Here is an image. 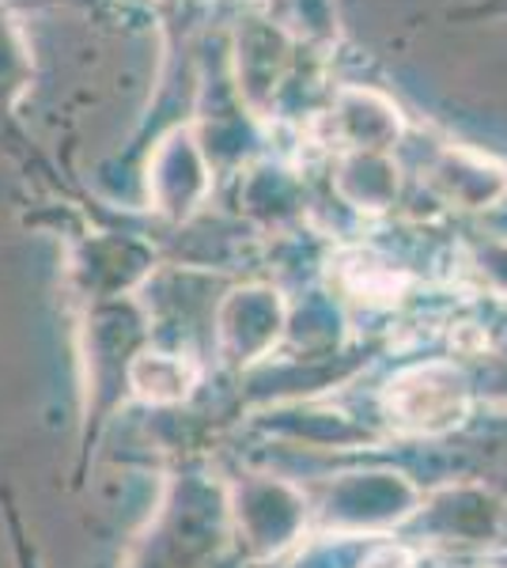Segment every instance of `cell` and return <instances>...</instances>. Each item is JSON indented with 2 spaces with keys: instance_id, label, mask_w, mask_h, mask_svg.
<instances>
[{
  "instance_id": "6da1fadb",
  "label": "cell",
  "mask_w": 507,
  "mask_h": 568,
  "mask_svg": "<svg viewBox=\"0 0 507 568\" xmlns=\"http://www.w3.org/2000/svg\"><path fill=\"white\" fill-rule=\"evenodd\" d=\"M424 387L417 383V375H405L394 390L398 398V417L405 425L413 428H424V433H436V428H447L463 417L466 409V390H463V379L450 372H439V368H428L424 372Z\"/></svg>"
},
{
  "instance_id": "7a4b0ae2",
  "label": "cell",
  "mask_w": 507,
  "mask_h": 568,
  "mask_svg": "<svg viewBox=\"0 0 507 568\" xmlns=\"http://www.w3.org/2000/svg\"><path fill=\"white\" fill-rule=\"evenodd\" d=\"M193 383V368H182V361L171 356H152L136 364V387L144 398H182Z\"/></svg>"
},
{
  "instance_id": "3957f363",
  "label": "cell",
  "mask_w": 507,
  "mask_h": 568,
  "mask_svg": "<svg viewBox=\"0 0 507 568\" xmlns=\"http://www.w3.org/2000/svg\"><path fill=\"white\" fill-rule=\"evenodd\" d=\"M367 568H413V565H409V557H405L402 549H383V554L375 557Z\"/></svg>"
}]
</instances>
